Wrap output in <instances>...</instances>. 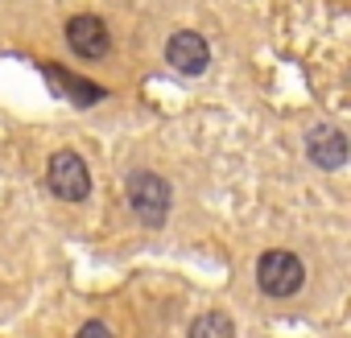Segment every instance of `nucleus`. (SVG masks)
Segmentation results:
<instances>
[{
    "instance_id": "obj_6",
    "label": "nucleus",
    "mask_w": 351,
    "mask_h": 338,
    "mask_svg": "<svg viewBox=\"0 0 351 338\" xmlns=\"http://www.w3.org/2000/svg\"><path fill=\"white\" fill-rule=\"evenodd\" d=\"M306 153L318 169H343L347 165V136L339 128H314L306 140Z\"/></svg>"
},
{
    "instance_id": "obj_5",
    "label": "nucleus",
    "mask_w": 351,
    "mask_h": 338,
    "mask_svg": "<svg viewBox=\"0 0 351 338\" xmlns=\"http://www.w3.org/2000/svg\"><path fill=\"white\" fill-rule=\"evenodd\" d=\"M165 58H169L173 70H182V75H203L207 62H211V50H207V42H203L199 34L182 29V34H173V38H169Z\"/></svg>"
},
{
    "instance_id": "obj_9",
    "label": "nucleus",
    "mask_w": 351,
    "mask_h": 338,
    "mask_svg": "<svg viewBox=\"0 0 351 338\" xmlns=\"http://www.w3.org/2000/svg\"><path fill=\"white\" fill-rule=\"evenodd\" d=\"M79 338H116V334H112L104 322H87V326L79 330Z\"/></svg>"
},
{
    "instance_id": "obj_8",
    "label": "nucleus",
    "mask_w": 351,
    "mask_h": 338,
    "mask_svg": "<svg viewBox=\"0 0 351 338\" xmlns=\"http://www.w3.org/2000/svg\"><path fill=\"white\" fill-rule=\"evenodd\" d=\"M191 338H236V326H232V317H228V313L211 309V313L195 317V326H191Z\"/></svg>"
},
{
    "instance_id": "obj_4",
    "label": "nucleus",
    "mask_w": 351,
    "mask_h": 338,
    "mask_svg": "<svg viewBox=\"0 0 351 338\" xmlns=\"http://www.w3.org/2000/svg\"><path fill=\"white\" fill-rule=\"evenodd\" d=\"M66 42H71V50H75L79 58H87V62H95V58H104V54L112 50V34H108V25H104L95 13L71 17V21H66Z\"/></svg>"
},
{
    "instance_id": "obj_7",
    "label": "nucleus",
    "mask_w": 351,
    "mask_h": 338,
    "mask_svg": "<svg viewBox=\"0 0 351 338\" xmlns=\"http://www.w3.org/2000/svg\"><path fill=\"white\" fill-rule=\"evenodd\" d=\"M46 79H50V87L54 91H62L71 103H79V107H87L91 99H104V87H95V83H87V79H75L66 66H46Z\"/></svg>"
},
{
    "instance_id": "obj_2",
    "label": "nucleus",
    "mask_w": 351,
    "mask_h": 338,
    "mask_svg": "<svg viewBox=\"0 0 351 338\" xmlns=\"http://www.w3.org/2000/svg\"><path fill=\"white\" fill-rule=\"evenodd\" d=\"M256 281H261V289L269 297H293L302 289V281H306V268H302V260L293 252L273 248V252H265L256 260Z\"/></svg>"
},
{
    "instance_id": "obj_3",
    "label": "nucleus",
    "mask_w": 351,
    "mask_h": 338,
    "mask_svg": "<svg viewBox=\"0 0 351 338\" xmlns=\"http://www.w3.org/2000/svg\"><path fill=\"white\" fill-rule=\"evenodd\" d=\"M46 182L50 190L62 198V203H83L91 194V174H87V161L71 148L54 153L50 157V169H46Z\"/></svg>"
},
{
    "instance_id": "obj_1",
    "label": "nucleus",
    "mask_w": 351,
    "mask_h": 338,
    "mask_svg": "<svg viewBox=\"0 0 351 338\" xmlns=\"http://www.w3.org/2000/svg\"><path fill=\"white\" fill-rule=\"evenodd\" d=\"M128 207H132V215L145 227L165 223V215H169V182L157 178V174H149V169L132 174L128 178Z\"/></svg>"
}]
</instances>
